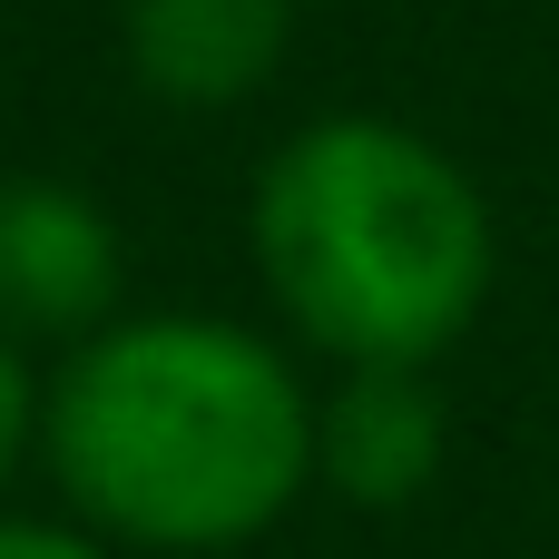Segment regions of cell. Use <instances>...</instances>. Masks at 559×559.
I'll return each instance as SVG.
<instances>
[{
	"mask_svg": "<svg viewBox=\"0 0 559 559\" xmlns=\"http://www.w3.org/2000/svg\"><path fill=\"white\" fill-rule=\"evenodd\" d=\"M0 559H98L69 531H39V521H0Z\"/></svg>",
	"mask_w": 559,
	"mask_h": 559,
	"instance_id": "52a82bcc",
	"label": "cell"
},
{
	"mask_svg": "<svg viewBox=\"0 0 559 559\" xmlns=\"http://www.w3.org/2000/svg\"><path fill=\"white\" fill-rule=\"evenodd\" d=\"M295 10L285 0H128V59L157 98L226 108L275 79Z\"/></svg>",
	"mask_w": 559,
	"mask_h": 559,
	"instance_id": "277c9868",
	"label": "cell"
},
{
	"mask_svg": "<svg viewBox=\"0 0 559 559\" xmlns=\"http://www.w3.org/2000/svg\"><path fill=\"white\" fill-rule=\"evenodd\" d=\"M255 255L314 344L354 364H423L481 314L491 216L432 138L393 118H324L265 167Z\"/></svg>",
	"mask_w": 559,
	"mask_h": 559,
	"instance_id": "7a4b0ae2",
	"label": "cell"
},
{
	"mask_svg": "<svg viewBox=\"0 0 559 559\" xmlns=\"http://www.w3.org/2000/svg\"><path fill=\"white\" fill-rule=\"evenodd\" d=\"M118 305V226L49 177L0 187V314L29 334H79Z\"/></svg>",
	"mask_w": 559,
	"mask_h": 559,
	"instance_id": "3957f363",
	"label": "cell"
},
{
	"mask_svg": "<svg viewBox=\"0 0 559 559\" xmlns=\"http://www.w3.org/2000/svg\"><path fill=\"white\" fill-rule=\"evenodd\" d=\"M20 442H29V373H20V354L0 344V472L20 462Z\"/></svg>",
	"mask_w": 559,
	"mask_h": 559,
	"instance_id": "8992f818",
	"label": "cell"
},
{
	"mask_svg": "<svg viewBox=\"0 0 559 559\" xmlns=\"http://www.w3.org/2000/svg\"><path fill=\"white\" fill-rule=\"evenodd\" d=\"M49 462L88 521L147 550H226L305 491L314 413L255 334L157 314L98 334L59 373Z\"/></svg>",
	"mask_w": 559,
	"mask_h": 559,
	"instance_id": "6da1fadb",
	"label": "cell"
},
{
	"mask_svg": "<svg viewBox=\"0 0 559 559\" xmlns=\"http://www.w3.org/2000/svg\"><path fill=\"white\" fill-rule=\"evenodd\" d=\"M314 452H324L334 491H354V501H413L432 481V462H442V403H432V383L413 364H364L324 403Z\"/></svg>",
	"mask_w": 559,
	"mask_h": 559,
	"instance_id": "5b68a950",
	"label": "cell"
}]
</instances>
